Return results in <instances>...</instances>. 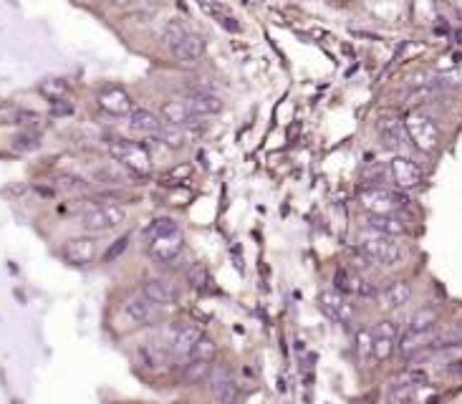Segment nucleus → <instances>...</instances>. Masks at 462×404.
<instances>
[{"label": "nucleus", "mask_w": 462, "mask_h": 404, "mask_svg": "<svg viewBox=\"0 0 462 404\" xmlns=\"http://www.w3.org/2000/svg\"><path fill=\"white\" fill-rule=\"evenodd\" d=\"M240 387H238L235 381H227L225 387H220L218 392H212V396H215V402L220 404H238L240 402Z\"/></svg>", "instance_id": "7c9ffc66"}, {"label": "nucleus", "mask_w": 462, "mask_h": 404, "mask_svg": "<svg viewBox=\"0 0 462 404\" xmlns=\"http://www.w3.org/2000/svg\"><path fill=\"white\" fill-rule=\"evenodd\" d=\"M359 205L367 215H397L407 205V197L389 187H367L359 194Z\"/></svg>", "instance_id": "20e7f679"}, {"label": "nucleus", "mask_w": 462, "mask_h": 404, "mask_svg": "<svg viewBox=\"0 0 462 404\" xmlns=\"http://www.w3.org/2000/svg\"><path fill=\"white\" fill-rule=\"evenodd\" d=\"M354 344H356V354H359L361 359L371 357V344H374V334H371V328L361 326L359 331H356V339H354Z\"/></svg>", "instance_id": "f704fd0d"}, {"label": "nucleus", "mask_w": 462, "mask_h": 404, "mask_svg": "<svg viewBox=\"0 0 462 404\" xmlns=\"http://www.w3.org/2000/svg\"><path fill=\"white\" fill-rule=\"evenodd\" d=\"M157 139L165 144L167 149H172V152H180V149H185L189 144V132L185 129V126L180 124H170V122H165L162 124V129H159Z\"/></svg>", "instance_id": "412c9836"}, {"label": "nucleus", "mask_w": 462, "mask_h": 404, "mask_svg": "<svg viewBox=\"0 0 462 404\" xmlns=\"http://www.w3.org/2000/svg\"><path fill=\"white\" fill-rule=\"evenodd\" d=\"M227 381H233V369H230V364H225V361L212 364L210 377H207V387H210V392H218L220 387H225Z\"/></svg>", "instance_id": "393cba45"}, {"label": "nucleus", "mask_w": 462, "mask_h": 404, "mask_svg": "<svg viewBox=\"0 0 462 404\" xmlns=\"http://www.w3.org/2000/svg\"><path fill=\"white\" fill-rule=\"evenodd\" d=\"M371 334L374 336H384V339H400V324L392 319H384L379 321V324H374V328H371Z\"/></svg>", "instance_id": "c9c22d12"}, {"label": "nucleus", "mask_w": 462, "mask_h": 404, "mask_svg": "<svg viewBox=\"0 0 462 404\" xmlns=\"http://www.w3.org/2000/svg\"><path fill=\"white\" fill-rule=\"evenodd\" d=\"M437 324H439V308L427 303V306H419V308L409 316L407 331H412V334H432Z\"/></svg>", "instance_id": "6ab92c4d"}, {"label": "nucleus", "mask_w": 462, "mask_h": 404, "mask_svg": "<svg viewBox=\"0 0 462 404\" xmlns=\"http://www.w3.org/2000/svg\"><path fill=\"white\" fill-rule=\"evenodd\" d=\"M203 328L197 326V324H185V326H180V331H177V336H174L172 341V354L177 361H182V364H187L189 359H192V349H195V344L203 339Z\"/></svg>", "instance_id": "f3484780"}, {"label": "nucleus", "mask_w": 462, "mask_h": 404, "mask_svg": "<svg viewBox=\"0 0 462 404\" xmlns=\"http://www.w3.org/2000/svg\"><path fill=\"white\" fill-rule=\"evenodd\" d=\"M172 58H177L180 63H195L205 56V38L197 33H187L185 38L177 43L174 48H170Z\"/></svg>", "instance_id": "a211bd4d"}, {"label": "nucleus", "mask_w": 462, "mask_h": 404, "mask_svg": "<svg viewBox=\"0 0 462 404\" xmlns=\"http://www.w3.org/2000/svg\"><path fill=\"white\" fill-rule=\"evenodd\" d=\"M111 5H126V3H132V0H109Z\"/></svg>", "instance_id": "79ce46f5"}, {"label": "nucleus", "mask_w": 462, "mask_h": 404, "mask_svg": "<svg viewBox=\"0 0 462 404\" xmlns=\"http://www.w3.org/2000/svg\"><path fill=\"white\" fill-rule=\"evenodd\" d=\"M182 250H185V235H182V230L147 243V256L159 265H172L182 256Z\"/></svg>", "instance_id": "9b49d317"}, {"label": "nucleus", "mask_w": 462, "mask_h": 404, "mask_svg": "<svg viewBox=\"0 0 462 404\" xmlns=\"http://www.w3.org/2000/svg\"><path fill=\"white\" fill-rule=\"evenodd\" d=\"M394 381L397 384H409V387H427V381H430V377L422 372V369H415V366H409V369H404L402 374H397L394 377Z\"/></svg>", "instance_id": "cd10ccee"}, {"label": "nucleus", "mask_w": 462, "mask_h": 404, "mask_svg": "<svg viewBox=\"0 0 462 404\" xmlns=\"http://www.w3.org/2000/svg\"><path fill=\"white\" fill-rule=\"evenodd\" d=\"M54 114H73V106H71V104H61V101H54Z\"/></svg>", "instance_id": "ea45409f"}, {"label": "nucleus", "mask_w": 462, "mask_h": 404, "mask_svg": "<svg viewBox=\"0 0 462 404\" xmlns=\"http://www.w3.org/2000/svg\"><path fill=\"white\" fill-rule=\"evenodd\" d=\"M139 357L141 361H144V366H149V369H157V366L165 364V357H162L157 349H152V346H141Z\"/></svg>", "instance_id": "e433bc0d"}, {"label": "nucleus", "mask_w": 462, "mask_h": 404, "mask_svg": "<svg viewBox=\"0 0 462 404\" xmlns=\"http://www.w3.org/2000/svg\"><path fill=\"white\" fill-rule=\"evenodd\" d=\"M126 124H129V129H132L134 134H139V137H154V139H157V134L165 122H162V117H159L157 111L137 106V109L126 117Z\"/></svg>", "instance_id": "dca6fc26"}, {"label": "nucleus", "mask_w": 462, "mask_h": 404, "mask_svg": "<svg viewBox=\"0 0 462 404\" xmlns=\"http://www.w3.org/2000/svg\"><path fill=\"white\" fill-rule=\"evenodd\" d=\"M319 308L323 311V316L334 324H351L356 319V308L354 303H349L344 293H338L336 288H329V291H321L319 295Z\"/></svg>", "instance_id": "0eeeda50"}, {"label": "nucleus", "mask_w": 462, "mask_h": 404, "mask_svg": "<svg viewBox=\"0 0 462 404\" xmlns=\"http://www.w3.org/2000/svg\"><path fill=\"white\" fill-rule=\"evenodd\" d=\"M187 33H189L187 25L182 23V21H170V23L165 25V31H162V41H165L167 48H174Z\"/></svg>", "instance_id": "bb28decb"}, {"label": "nucleus", "mask_w": 462, "mask_h": 404, "mask_svg": "<svg viewBox=\"0 0 462 404\" xmlns=\"http://www.w3.org/2000/svg\"><path fill=\"white\" fill-rule=\"evenodd\" d=\"M187 280L192 288H205L210 283V273H207V265L205 263H192L187 268Z\"/></svg>", "instance_id": "473e14b6"}, {"label": "nucleus", "mask_w": 462, "mask_h": 404, "mask_svg": "<svg viewBox=\"0 0 462 404\" xmlns=\"http://www.w3.org/2000/svg\"><path fill=\"white\" fill-rule=\"evenodd\" d=\"M409 298H412V286L407 280H392L382 291H376V301L384 311H397L402 306H407Z\"/></svg>", "instance_id": "2eb2a0df"}, {"label": "nucleus", "mask_w": 462, "mask_h": 404, "mask_svg": "<svg viewBox=\"0 0 462 404\" xmlns=\"http://www.w3.org/2000/svg\"><path fill=\"white\" fill-rule=\"evenodd\" d=\"M96 104H99V109L106 111L109 117H129V114L137 109L132 93L124 91L122 86H104L102 91L96 93Z\"/></svg>", "instance_id": "1a4fd4ad"}, {"label": "nucleus", "mask_w": 462, "mask_h": 404, "mask_svg": "<svg viewBox=\"0 0 462 404\" xmlns=\"http://www.w3.org/2000/svg\"><path fill=\"white\" fill-rule=\"evenodd\" d=\"M386 177H389V167H384L379 162L369 164L367 172H364V182H369V187H382V182H386Z\"/></svg>", "instance_id": "72a5a7b5"}, {"label": "nucleus", "mask_w": 462, "mask_h": 404, "mask_svg": "<svg viewBox=\"0 0 462 404\" xmlns=\"http://www.w3.org/2000/svg\"><path fill=\"white\" fill-rule=\"evenodd\" d=\"M367 227L374 233L392 235V238H402L407 233V225L397 215H367Z\"/></svg>", "instance_id": "aec40b11"}, {"label": "nucleus", "mask_w": 462, "mask_h": 404, "mask_svg": "<svg viewBox=\"0 0 462 404\" xmlns=\"http://www.w3.org/2000/svg\"><path fill=\"white\" fill-rule=\"evenodd\" d=\"M111 157H117L119 162L126 164L132 172H149L152 170V155L147 152V147H141L132 139H114L109 142Z\"/></svg>", "instance_id": "39448f33"}, {"label": "nucleus", "mask_w": 462, "mask_h": 404, "mask_svg": "<svg viewBox=\"0 0 462 404\" xmlns=\"http://www.w3.org/2000/svg\"><path fill=\"white\" fill-rule=\"evenodd\" d=\"M402 404H417V399H407V402H402Z\"/></svg>", "instance_id": "37998d69"}, {"label": "nucleus", "mask_w": 462, "mask_h": 404, "mask_svg": "<svg viewBox=\"0 0 462 404\" xmlns=\"http://www.w3.org/2000/svg\"><path fill=\"white\" fill-rule=\"evenodd\" d=\"M359 250L364 256L376 265H384V268H392V265H400L404 260V245H402L397 238L392 235H382L374 233V230H361L359 235Z\"/></svg>", "instance_id": "f257e3e1"}, {"label": "nucleus", "mask_w": 462, "mask_h": 404, "mask_svg": "<svg viewBox=\"0 0 462 404\" xmlns=\"http://www.w3.org/2000/svg\"><path fill=\"white\" fill-rule=\"evenodd\" d=\"M141 293L147 295L149 301H154L157 306H177L180 303V288L174 286L172 280L159 278V276H149L141 280Z\"/></svg>", "instance_id": "ddd939ff"}, {"label": "nucleus", "mask_w": 462, "mask_h": 404, "mask_svg": "<svg viewBox=\"0 0 462 404\" xmlns=\"http://www.w3.org/2000/svg\"><path fill=\"white\" fill-rule=\"evenodd\" d=\"M13 404H21V402H13Z\"/></svg>", "instance_id": "c03bdc74"}, {"label": "nucleus", "mask_w": 462, "mask_h": 404, "mask_svg": "<svg viewBox=\"0 0 462 404\" xmlns=\"http://www.w3.org/2000/svg\"><path fill=\"white\" fill-rule=\"evenodd\" d=\"M404 129H407L409 144L417 147L419 152H424V155L435 152L439 147V142H442V134H439V126L435 124V119L427 117L419 109L409 111L404 117Z\"/></svg>", "instance_id": "7ed1b4c3"}, {"label": "nucleus", "mask_w": 462, "mask_h": 404, "mask_svg": "<svg viewBox=\"0 0 462 404\" xmlns=\"http://www.w3.org/2000/svg\"><path fill=\"white\" fill-rule=\"evenodd\" d=\"M394 349H397V341L394 339H384V336H374V344H371V357L376 361H386L392 357Z\"/></svg>", "instance_id": "c85d7f7f"}, {"label": "nucleus", "mask_w": 462, "mask_h": 404, "mask_svg": "<svg viewBox=\"0 0 462 404\" xmlns=\"http://www.w3.org/2000/svg\"><path fill=\"white\" fill-rule=\"evenodd\" d=\"M38 89L46 99H51V104H54V101H63V96L69 93V84H66L63 78H46Z\"/></svg>", "instance_id": "a878e982"}, {"label": "nucleus", "mask_w": 462, "mask_h": 404, "mask_svg": "<svg viewBox=\"0 0 462 404\" xmlns=\"http://www.w3.org/2000/svg\"><path fill=\"white\" fill-rule=\"evenodd\" d=\"M96 253H99V245H96L94 238L89 235H79V238H69V240L61 245V258L71 265H89L94 263Z\"/></svg>", "instance_id": "f8f14e48"}, {"label": "nucleus", "mask_w": 462, "mask_h": 404, "mask_svg": "<svg viewBox=\"0 0 462 404\" xmlns=\"http://www.w3.org/2000/svg\"><path fill=\"white\" fill-rule=\"evenodd\" d=\"M13 147L21 149V152H28V149H36L38 147V137L31 132H23V134H18L16 139H13Z\"/></svg>", "instance_id": "58836bf2"}, {"label": "nucleus", "mask_w": 462, "mask_h": 404, "mask_svg": "<svg viewBox=\"0 0 462 404\" xmlns=\"http://www.w3.org/2000/svg\"><path fill=\"white\" fill-rule=\"evenodd\" d=\"M124 313L134 321V324H139V326H154V324L162 321V306H157L154 301H149L141 291L126 298Z\"/></svg>", "instance_id": "9d476101"}, {"label": "nucleus", "mask_w": 462, "mask_h": 404, "mask_svg": "<svg viewBox=\"0 0 462 404\" xmlns=\"http://www.w3.org/2000/svg\"><path fill=\"white\" fill-rule=\"evenodd\" d=\"M212 369V361H203V359H189L187 364H182V381L195 387V384H203L207 381Z\"/></svg>", "instance_id": "5701e85b"}, {"label": "nucleus", "mask_w": 462, "mask_h": 404, "mask_svg": "<svg viewBox=\"0 0 462 404\" xmlns=\"http://www.w3.org/2000/svg\"><path fill=\"white\" fill-rule=\"evenodd\" d=\"M435 84L439 89H460L462 86V66H454V69H447V71H439L437 74V81Z\"/></svg>", "instance_id": "c756f323"}, {"label": "nucleus", "mask_w": 462, "mask_h": 404, "mask_svg": "<svg viewBox=\"0 0 462 404\" xmlns=\"http://www.w3.org/2000/svg\"><path fill=\"white\" fill-rule=\"evenodd\" d=\"M129 240H132V235H122V238H119V240L114 243V245H111V248L106 250V253H104V263H111V260H117V258L126 250Z\"/></svg>", "instance_id": "4c0bfd02"}, {"label": "nucleus", "mask_w": 462, "mask_h": 404, "mask_svg": "<svg viewBox=\"0 0 462 404\" xmlns=\"http://www.w3.org/2000/svg\"><path fill=\"white\" fill-rule=\"evenodd\" d=\"M81 227L86 233H106L126 223V210L119 202H94L79 218Z\"/></svg>", "instance_id": "f03ea898"}, {"label": "nucleus", "mask_w": 462, "mask_h": 404, "mask_svg": "<svg viewBox=\"0 0 462 404\" xmlns=\"http://www.w3.org/2000/svg\"><path fill=\"white\" fill-rule=\"evenodd\" d=\"M454 41H457V43L462 46V28H457V31H454Z\"/></svg>", "instance_id": "a19ab883"}, {"label": "nucleus", "mask_w": 462, "mask_h": 404, "mask_svg": "<svg viewBox=\"0 0 462 404\" xmlns=\"http://www.w3.org/2000/svg\"><path fill=\"white\" fill-rule=\"evenodd\" d=\"M162 122H170V124H180L185 126L192 119V114H189L187 104H185V99L182 101H165L162 104Z\"/></svg>", "instance_id": "b1692460"}, {"label": "nucleus", "mask_w": 462, "mask_h": 404, "mask_svg": "<svg viewBox=\"0 0 462 404\" xmlns=\"http://www.w3.org/2000/svg\"><path fill=\"white\" fill-rule=\"evenodd\" d=\"M177 230H180L177 220L162 215V218L149 220L147 225H144V230H141V235H144V240H147V243H152V240H157V238H165V235L177 233Z\"/></svg>", "instance_id": "4be33fe9"}, {"label": "nucleus", "mask_w": 462, "mask_h": 404, "mask_svg": "<svg viewBox=\"0 0 462 404\" xmlns=\"http://www.w3.org/2000/svg\"><path fill=\"white\" fill-rule=\"evenodd\" d=\"M376 137H379V142H382L384 147L392 149V152H402L409 144L404 119H400L392 111H386V114H382V117L376 119Z\"/></svg>", "instance_id": "423d86ee"}, {"label": "nucleus", "mask_w": 462, "mask_h": 404, "mask_svg": "<svg viewBox=\"0 0 462 404\" xmlns=\"http://www.w3.org/2000/svg\"><path fill=\"white\" fill-rule=\"evenodd\" d=\"M185 104H187L189 114L197 119L218 117L220 111H222V99L212 91H189L185 96Z\"/></svg>", "instance_id": "4468645a"}, {"label": "nucleus", "mask_w": 462, "mask_h": 404, "mask_svg": "<svg viewBox=\"0 0 462 404\" xmlns=\"http://www.w3.org/2000/svg\"><path fill=\"white\" fill-rule=\"evenodd\" d=\"M215 354H218V344L212 341L210 336H203L192 349V359H203V361H212Z\"/></svg>", "instance_id": "2f4dec72"}, {"label": "nucleus", "mask_w": 462, "mask_h": 404, "mask_svg": "<svg viewBox=\"0 0 462 404\" xmlns=\"http://www.w3.org/2000/svg\"><path fill=\"white\" fill-rule=\"evenodd\" d=\"M386 167H389V179L394 182V187H400V190H415V187L422 185L424 172L412 157L397 155Z\"/></svg>", "instance_id": "6e6552de"}]
</instances>
